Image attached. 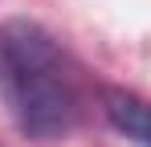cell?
Wrapping results in <instances>:
<instances>
[{"label": "cell", "instance_id": "obj_1", "mask_svg": "<svg viewBox=\"0 0 151 147\" xmlns=\"http://www.w3.org/2000/svg\"><path fill=\"white\" fill-rule=\"evenodd\" d=\"M0 98L33 139H61L82 119V74L74 57L29 17L0 24Z\"/></svg>", "mask_w": 151, "mask_h": 147}, {"label": "cell", "instance_id": "obj_2", "mask_svg": "<svg viewBox=\"0 0 151 147\" xmlns=\"http://www.w3.org/2000/svg\"><path fill=\"white\" fill-rule=\"evenodd\" d=\"M102 110L119 135H127L135 147H151V98L110 86V90H102Z\"/></svg>", "mask_w": 151, "mask_h": 147}]
</instances>
